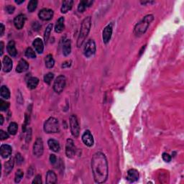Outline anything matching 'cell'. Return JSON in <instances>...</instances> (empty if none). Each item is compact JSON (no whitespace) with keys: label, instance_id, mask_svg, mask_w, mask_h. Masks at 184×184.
<instances>
[{"label":"cell","instance_id":"40","mask_svg":"<svg viewBox=\"0 0 184 184\" xmlns=\"http://www.w3.org/2000/svg\"><path fill=\"white\" fill-rule=\"evenodd\" d=\"M31 137H32V130L31 129H27V135H26V142H29L31 140Z\"/></svg>","mask_w":184,"mask_h":184},{"label":"cell","instance_id":"2","mask_svg":"<svg viewBox=\"0 0 184 184\" xmlns=\"http://www.w3.org/2000/svg\"><path fill=\"white\" fill-rule=\"evenodd\" d=\"M91 26H92V18L91 17H87L82 22L81 30H80L79 35L77 40V47H80L83 45L86 38H87L88 33H89Z\"/></svg>","mask_w":184,"mask_h":184},{"label":"cell","instance_id":"17","mask_svg":"<svg viewBox=\"0 0 184 184\" xmlns=\"http://www.w3.org/2000/svg\"><path fill=\"white\" fill-rule=\"evenodd\" d=\"M29 68V64L25 60L21 59L18 63V65H17L16 68V71L17 73H23L27 71Z\"/></svg>","mask_w":184,"mask_h":184},{"label":"cell","instance_id":"42","mask_svg":"<svg viewBox=\"0 0 184 184\" xmlns=\"http://www.w3.org/2000/svg\"><path fill=\"white\" fill-rule=\"evenodd\" d=\"M32 183H37V184H41L42 183V180H41V176L40 175H38L35 176V178L32 181Z\"/></svg>","mask_w":184,"mask_h":184},{"label":"cell","instance_id":"23","mask_svg":"<svg viewBox=\"0 0 184 184\" xmlns=\"http://www.w3.org/2000/svg\"><path fill=\"white\" fill-rule=\"evenodd\" d=\"M46 183L47 184H54L57 182V176L52 170H49L46 174Z\"/></svg>","mask_w":184,"mask_h":184},{"label":"cell","instance_id":"10","mask_svg":"<svg viewBox=\"0 0 184 184\" xmlns=\"http://www.w3.org/2000/svg\"><path fill=\"white\" fill-rule=\"evenodd\" d=\"M54 12L50 9H43L38 13V16L43 21H48L53 18Z\"/></svg>","mask_w":184,"mask_h":184},{"label":"cell","instance_id":"43","mask_svg":"<svg viewBox=\"0 0 184 184\" xmlns=\"http://www.w3.org/2000/svg\"><path fill=\"white\" fill-rule=\"evenodd\" d=\"M14 6L12 5H7L6 6V10L9 14H12L14 11Z\"/></svg>","mask_w":184,"mask_h":184},{"label":"cell","instance_id":"38","mask_svg":"<svg viewBox=\"0 0 184 184\" xmlns=\"http://www.w3.org/2000/svg\"><path fill=\"white\" fill-rule=\"evenodd\" d=\"M0 138H1V140H4L9 138V135L5 132L3 130H0Z\"/></svg>","mask_w":184,"mask_h":184},{"label":"cell","instance_id":"34","mask_svg":"<svg viewBox=\"0 0 184 184\" xmlns=\"http://www.w3.org/2000/svg\"><path fill=\"white\" fill-rule=\"evenodd\" d=\"M25 56L26 57H27L28 58H35L36 54L31 47H28L25 51Z\"/></svg>","mask_w":184,"mask_h":184},{"label":"cell","instance_id":"46","mask_svg":"<svg viewBox=\"0 0 184 184\" xmlns=\"http://www.w3.org/2000/svg\"><path fill=\"white\" fill-rule=\"evenodd\" d=\"M0 26H1V28H0V30H1V32H0V35L2 36L4 35V26L2 23L0 24Z\"/></svg>","mask_w":184,"mask_h":184},{"label":"cell","instance_id":"33","mask_svg":"<svg viewBox=\"0 0 184 184\" xmlns=\"http://www.w3.org/2000/svg\"><path fill=\"white\" fill-rule=\"evenodd\" d=\"M24 176V173L22 170L19 169L17 170L16 174H15V177H14V181L15 183H18L20 182V181L22 180V178H23Z\"/></svg>","mask_w":184,"mask_h":184},{"label":"cell","instance_id":"15","mask_svg":"<svg viewBox=\"0 0 184 184\" xmlns=\"http://www.w3.org/2000/svg\"><path fill=\"white\" fill-rule=\"evenodd\" d=\"M12 147L9 145H2L0 148V154L3 158H7L12 154Z\"/></svg>","mask_w":184,"mask_h":184},{"label":"cell","instance_id":"41","mask_svg":"<svg viewBox=\"0 0 184 184\" xmlns=\"http://www.w3.org/2000/svg\"><path fill=\"white\" fill-rule=\"evenodd\" d=\"M50 161H51V163L52 165H55V163H57V157H56L55 155H51V156H50Z\"/></svg>","mask_w":184,"mask_h":184},{"label":"cell","instance_id":"36","mask_svg":"<svg viewBox=\"0 0 184 184\" xmlns=\"http://www.w3.org/2000/svg\"><path fill=\"white\" fill-rule=\"evenodd\" d=\"M9 107H10V103L4 101L3 99L0 100V109H1V111H6L9 108Z\"/></svg>","mask_w":184,"mask_h":184},{"label":"cell","instance_id":"29","mask_svg":"<svg viewBox=\"0 0 184 184\" xmlns=\"http://www.w3.org/2000/svg\"><path fill=\"white\" fill-rule=\"evenodd\" d=\"M14 159L11 158L10 160H9L8 161H6L5 163H4V170L5 171L9 174L11 170L13 169V167H14Z\"/></svg>","mask_w":184,"mask_h":184},{"label":"cell","instance_id":"27","mask_svg":"<svg viewBox=\"0 0 184 184\" xmlns=\"http://www.w3.org/2000/svg\"><path fill=\"white\" fill-rule=\"evenodd\" d=\"M45 66L47 67V68H52L55 65V60H54L53 55L51 54H49L46 56L45 60Z\"/></svg>","mask_w":184,"mask_h":184},{"label":"cell","instance_id":"47","mask_svg":"<svg viewBox=\"0 0 184 184\" xmlns=\"http://www.w3.org/2000/svg\"><path fill=\"white\" fill-rule=\"evenodd\" d=\"M0 47H1V55H2L4 51V43L2 42H1V43H0Z\"/></svg>","mask_w":184,"mask_h":184},{"label":"cell","instance_id":"3","mask_svg":"<svg viewBox=\"0 0 184 184\" xmlns=\"http://www.w3.org/2000/svg\"><path fill=\"white\" fill-rule=\"evenodd\" d=\"M154 19V16L153 14L146 15L140 22H138L135 25L134 33L136 36H140L143 35L147 31L150 24L152 22Z\"/></svg>","mask_w":184,"mask_h":184},{"label":"cell","instance_id":"21","mask_svg":"<svg viewBox=\"0 0 184 184\" xmlns=\"http://www.w3.org/2000/svg\"><path fill=\"white\" fill-rule=\"evenodd\" d=\"M47 145H48L49 148L51 149V150H53V152L57 153L60 150V144L57 140L54 139H50L48 141H47Z\"/></svg>","mask_w":184,"mask_h":184},{"label":"cell","instance_id":"6","mask_svg":"<svg viewBox=\"0 0 184 184\" xmlns=\"http://www.w3.org/2000/svg\"><path fill=\"white\" fill-rule=\"evenodd\" d=\"M70 126L71 134L74 137H78L80 134V127L76 115H71L70 117Z\"/></svg>","mask_w":184,"mask_h":184},{"label":"cell","instance_id":"32","mask_svg":"<svg viewBox=\"0 0 184 184\" xmlns=\"http://www.w3.org/2000/svg\"><path fill=\"white\" fill-rule=\"evenodd\" d=\"M52 29H53V24H50V25H48V26L47 27L44 33V40L45 43H47V41H48V39L50 38V35H51Z\"/></svg>","mask_w":184,"mask_h":184},{"label":"cell","instance_id":"7","mask_svg":"<svg viewBox=\"0 0 184 184\" xmlns=\"http://www.w3.org/2000/svg\"><path fill=\"white\" fill-rule=\"evenodd\" d=\"M96 53V44L93 40H89L86 43L84 48V54L86 57L89 58Z\"/></svg>","mask_w":184,"mask_h":184},{"label":"cell","instance_id":"14","mask_svg":"<svg viewBox=\"0 0 184 184\" xmlns=\"http://www.w3.org/2000/svg\"><path fill=\"white\" fill-rule=\"evenodd\" d=\"M12 60L9 56H5L2 61V69L4 72L8 73L12 69Z\"/></svg>","mask_w":184,"mask_h":184},{"label":"cell","instance_id":"30","mask_svg":"<svg viewBox=\"0 0 184 184\" xmlns=\"http://www.w3.org/2000/svg\"><path fill=\"white\" fill-rule=\"evenodd\" d=\"M17 129H18V125H17V123H15V122L10 123V125H9V127H8L9 133L12 135H16Z\"/></svg>","mask_w":184,"mask_h":184},{"label":"cell","instance_id":"35","mask_svg":"<svg viewBox=\"0 0 184 184\" xmlns=\"http://www.w3.org/2000/svg\"><path fill=\"white\" fill-rule=\"evenodd\" d=\"M53 78H54V74H53V73H47V74L45 75V76H44V81L47 84H48V85H50V84H51V81H53Z\"/></svg>","mask_w":184,"mask_h":184},{"label":"cell","instance_id":"26","mask_svg":"<svg viewBox=\"0 0 184 184\" xmlns=\"http://www.w3.org/2000/svg\"><path fill=\"white\" fill-rule=\"evenodd\" d=\"M39 84V79L36 77H30L27 81V86L30 89H34Z\"/></svg>","mask_w":184,"mask_h":184},{"label":"cell","instance_id":"19","mask_svg":"<svg viewBox=\"0 0 184 184\" xmlns=\"http://www.w3.org/2000/svg\"><path fill=\"white\" fill-rule=\"evenodd\" d=\"M6 51H7L8 53L12 56V57H15L17 54V51L16 47H15V43L14 41L11 40L8 43L7 45H6Z\"/></svg>","mask_w":184,"mask_h":184},{"label":"cell","instance_id":"16","mask_svg":"<svg viewBox=\"0 0 184 184\" xmlns=\"http://www.w3.org/2000/svg\"><path fill=\"white\" fill-rule=\"evenodd\" d=\"M127 179L131 183L135 182L139 179V173L135 169L129 170L127 172Z\"/></svg>","mask_w":184,"mask_h":184},{"label":"cell","instance_id":"37","mask_svg":"<svg viewBox=\"0 0 184 184\" xmlns=\"http://www.w3.org/2000/svg\"><path fill=\"white\" fill-rule=\"evenodd\" d=\"M16 161H17V165H20V164L23 163L24 159H23V157H22V155L19 154V153H17V154L16 155Z\"/></svg>","mask_w":184,"mask_h":184},{"label":"cell","instance_id":"8","mask_svg":"<svg viewBox=\"0 0 184 184\" xmlns=\"http://www.w3.org/2000/svg\"><path fill=\"white\" fill-rule=\"evenodd\" d=\"M43 151H44V147L42 138H37L33 145V154L35 157H40L43 155Z\"/></svg>","mask_w":184,"mask_h":184},{"label":"cell","instance_id":"24","mask_svg":"<svg viewBox=\"0 0 184 184\" xmlns=\"http://www.w3.org/2000/svg\"><path fill=\"white\" fill-rule=\"evenodd\" d=\"M73 4V0H66V1H64L62 4V6H61V11L62 13H66L67 12H68L69 10H71L72 9Z\"/></svg>","mask_w":184,"mask_h":184},{"label":"cell","instance_id":"18","mask_svg":"<svg viewBox=\"0 0 184 184\" xmlns=\"http://www.w3.org/2000/svg\"><path fill=\"white\" fill-rule=\"evenodd\" d=\"M32 45H33L37 53L40 54L43 53V50H44V44H43V40L40 38H36L32 43Z\"/></svg>","mask_w":184,"mask_h":184},{"label":"cell","instance_id":"4","mask_svg":"<svg viewBox=\"0 0 184 184\" xmlns=\"http://www.w3.org/2000/svg\"><path fill=\"white\" fill-rule=\"evenodd\" d=\"M44 131L46 133H57L60 131V125L57 119L50 117L44 124Z\"/></svg>","mask_w":184,"mask_h":184},{"label":"cell","instance_id":"5","mask_svg":"<svg viewBox=\"0 0 184 184\" xmlns=\"http://www.w3.org/2000/svg\"><path fill=\"white\" fill-rule=\"evenodd\" d=\"M66 79L63 75H60L56 78L53 84V89L57 94H60L66 86Z\"/></svg>","mask_w":184,"mask_h":184},{"label":"cell","instance_id":"45","mask_svg":"<svg viewBox=\"0 0 184 184\" xmlns=\"http://www.w3.org/2000/svg\"><path fill=\"white\" fill-rule=\"evenodd\" d=\"M71 65V61H66L64 63H63L62 64V68H69Z\"/></svg>","mask_w":184,"mask_h":184},{"label":"cell","instance_id":"44","mask_svg":"<svg viewBox=\"0 0 184 184\" xmlns=\"http://www.w3.org/2000/svg\"><path fill=\"white\" fill-rule=\"evenodd\" d=\"M40 27L41 25L38 22H33V24H32V28H33V30H35V31H38V30L40 29Z\"/></svg>","mask_w":184,"mask_h":184},{"label":"cell","instance_id":"11","mask_svg":"<svg viewBox=\"0 0 184 184\" xmlns=\"http://www.w3.org/2000/svg\"><path fill=\"white\" fill-rule=\"evenodd\" d=\"M82 141L86 146L92 147L94 143V137L89 130H86L82 135Z\"/></svg>","mask_w":184,"mask_h":184},{"label":"cell","instance_id":"25","mask_svg":"<svg viewBox=\"0 0 184 184\" xmlns=\"http://www.w3.org/2000/svg\"><path fill=\"white\" fill-rule=\"evenodd\" d=\"M93 2H94L93 1H88V0L81 1L78 6V10L79 12H84L86 8L92 5Z\"/></svg>","mask_w":184,"mask_h":184},{"label":"cell","instance_id":"1","mask_svg":"<svg viewBox=\"0 0 184 184\" xmlns=\"http://www.w3.org/2000/svg\"><path fill=\"white\" fill-rule=\"evenodd\" d=\"M92 170L95 182L103 183L108 178V162L105 155L101 152L96 153L92 159Z\"/></svg>","mask_w":184,"mask_h":184},{"label":"cell","instance_id":"39","mask_svg":"<svg viewBox=\"0 0 184 184\" xmlns=\"http://www.w3.org/2000/svg\"><path fill=\"white\" fill-rule=\"evenodd\" d=\"M163 159L165 162L169 163V162L171 161V157H170V155L169 154H168V153H164L163 154Z\"/></svg>","mask_w":184,"mask_h":184},{"label":"cell","instance_id":"31","mask_svg":"<svg viewBox=\"0 0 184 184\" xmlns=\"http://www.w3.org/2000/svg\"><path fill=\"white\" fill-rule=\"evenodd\" d=\"M38 1L36 0H31V1L29 2L27 5V10L29 11L30 12H34L35 10H36L37 6H38Z\"/></svg>","mask_w":184,"mask_h":184},{"label":"cell","instance_id":"9","mask_svg":"<svg viewBox=\"0 0 184 184\" xmlns=\"http://www.w3.org/2000/svg\"><path fill=\"white\" fill-rule=\"evenodd\" d=\"M76 153V148L74 142L71 139H68L66 145V154L67 157L72 158L73 157H74Z\"/></svg>","mask_w":184,"mask_h":184},{"label":"cell","instance_id":"49","mask_svg":"<svg viewBox=\"0 0 184 184\" xmlns=\"http://www.w3.org/2000/svg\"><path fill=\"white\" fill-rule=\"evenodd\" d=\"M24 2H25L24 0H21V1H18V0H16V1H15V2H16L17 4H20L22 3H23Z\"/></svg>","mask_w":184,"mask_h":184},{"label":"cell","instance_id":"12","mask_svg":"<svg viewBox=\"0 0 184 184\" xmlns=\"http://www.w3.org/2000/svg\"><path fill=\"white\" fill-rule=\"evenodd\" d=\"M112 31H113V29H112V25H107V27L104 29L102 38H103L104 43L105 44H107V43L110 41V40H111V38L112 35Z\"/></svg>","mask_w":184,"mask_h":184},{"label":"cell","instance_id":"28","mask_svg":"<svg viewBox=\"0 0 184 184\" xmlns=\"http://www.w3.org/2000/svg\"><path fill=\"white\" fill-rule=\"evenodd\" d=\"M0 94L2 98L8 99L10 97V92L9 90V88L6 87V86H2L1 87V90H0Z\"/></svg>","mask_w":184,"mask_h":184},{"label":"cell","instance_id":"20","mask_svg":"<svg viewBox=\"0 0 184 184\" xmlns=\"http://www.w3.org/2000/svg\"><path fill=\"white\" fill-rule=\"evenodd\" d=\"M71 51V40L68 39L65 40L63 42V54L65 56L68 55Z\"/></svg>","mask_w":184,"mask_h":184},{"label":"cell","instance_id":"13","mask_svg":"<svg viewBox=\"0 0 184 184\" xmlns=\"http://www.w3.org/2000/svg\"><path fill=\"white\" fill-rule=\"evenodd\" d=\"M26 20L25 15L20 14L15 17L14 19V25L17 30H21L24 27Z\"/></svg>","mask_w":184,"mask_h":184},{"label":"cell","instance_id":"48","mask_svg":"<svg viewBox=\"0 0 184 184\" xmlns=\"http://www.w3.org/2000/svg\"><path fill=\"white\" fill-rule=\"evenodd\" d=\"M3 122H4L3 116H2V114H0V125H3Z\"/></svg>","mask_w":184,"mask_h":184},{"label":"cell","instance_id":"22","mask_svg":"<svg viewBox=\"0 0 184 184\" xmlns=\"http://www.w3.org/2000/svg\"><path fill=\"white\" fill-rule=\"evenodd\" d=\"M64 17H60L59 19L56 22L55 26V32L57 33H60L63 31L65 26H64Z\"/></svg>","mask_w":184,"mask_h":184}]
</instances>
